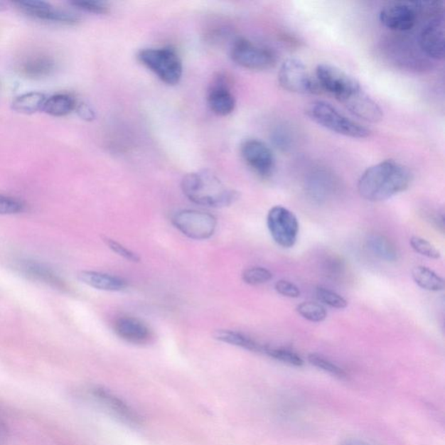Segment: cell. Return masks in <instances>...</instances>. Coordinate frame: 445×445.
<instances>
[{"label": "cell", "instance_id": "d6a6232c", "mask_svg": "<svg viewBox=\"0 0 445 445\" xmlns=\"http://www.w3.org/2000/svg\"><path fill=\"white\" fill-rule=\"evenodd\" d=\"M104 242L117 255L123 257V259L127 261H130V262H139L140 257L139 255L131 251V250L124 247V245L119 243V242L110 239V237H104Z\"/></svg>", "mask_w": 445, "mask_h": 445}, {"label": "cell", "instance_id": "4316f807", "mask_svg": "<svg viewBox=\"0 0 445 445\" xmlns=\"http://www.w3.org/2000/svg\"><path fill=\"white\" fill-rule=\"evenodd\" d=\"M263 353L289 365L300 367L304 365V360L298 353L286 348H281V347L272 348V347L264 346Z\"/></svg>", "mask_w": 445, "mask_h": 445}, {"label": "cell", "instance_id": "30bf717a", "mask_svg": "<svg viewBox=\"0 0 445 445\" xmlns=\"http://www.w3.org/2000/svg\"><path fill=\"white\" fill-rule=\"evenodd\" d=\"M316 80L322 91L331 93L337 100L360 85L353 77L329 64H320L317 66Z\"/></svg>", "mask_w": 445, "mask_h": 445}, {"label": "cell", "instance_id": "6da1fadb", "mask_svg": "<svg viewBox=\"0 0 445 445\" xmlns=\"http://www.w3.org/2000/svg\"><path fill=\"white\" fill-rule=\"evenodd\" d=\"M411 171L394 160H385L370 166L358 183L359 195L365 200L382 202L403 193L411 186Z\"/></svg>", "mask_w": 445, "mask_h": 445}, {"label": "cell", "instance_id": "836d02e7", "mask_svg": "<svg viewBox=\"0 0 445 445\" xmlns=\"http://www.w3.org/2000/svg\"><path fill=\"white\" fill-rule=\"evenodd\" d=\"M70 4L75 9L84 11L85 13L104 14H107L109 11L107 3L104 1L92 0V1H73Z\"/></svg>", "mask_w": 445, "mask_h": 445}, {"label": "cell", "instance_id": "f35d334b", "mask_svg": "<svg viewBox=\"0 0 445 445\" xmlns=\"http://www.w3.org/2000/svg\"><path fill=\"white\" fill-rule=\"evenodd\" d=\"M7 9H9V7H7L6 4L5 2L0 1V11H5Z\"/></svg>", "mask_w": 445, "mask_h": 445}, {"label": "cell", "instance_id": "9c48e42d", "mask_svg": "<svg viewBox=\"0 0 445 445\" xmlns=\"http://www.w3.org/2000/svg\"><path fill=\"white\" fill-rule=\"evenodd\" d=\"M420 13L419 2H393L380 11L382 25L397 32H405L413 28Z\"/></svg>", "mask_w": 445, "mask_h": 445}, {"label": "cell", "instance_id": "7a4b0ae2", "mask_svg": "<svg viewBox=\"0 0 445 445\" xmlns=\"http://www.w3.org/2000/svg\"><path fill=\"white\" fill-rule=\"evenodd\" d=\"M181 189L191 202L210 208L232 205L240 196L237 191L226 187L209 171L186 174L181 181Z\"/></svg>", "mask_w": 445, "mask_h": 445}, {"label": "cell", "instance_id": "cb8c5ba5", "mask_svg": "<svg viewBox=\"0 0 445 445\" xmlns=\"http://www.w3.org/2000/svg\"><path fill=\"white\" fill-rule=\"evenodd\" d=\"M214 338L218 341L230 343V345L241 347L245 350L263 353L264 345L256 342L248 336L239 331L230 330H218L213 333Z\"/></svg>", "mask_w": 445, "mask_h": 445}, {"label": "cell", "instance_id": "e575fe53", "mask_svg": "<svg viewBox=\"0 0 445 445\" xmlns=\"http://www.w3.org/2000/svg\"><path fill=\"white\" fill-rule=\"evenodd\" d=\"M275 290L279 294L290 299H298L301 294V291L295 284L286 279L279 280L275 284Z\"/></svg>", "mask_w": 445, "mask_h": 445}, {"label": "cell", "instance_id": "2e32d148", "mask_svg": "<svg viewBox=\"0 0 445 445\" xmlns=\"http://www.w3.org/2000/svg\"><path fill=\"white\" fill-rule=\"evenodd\" d=\"M420 46L429 57L443 60L445 55L444 24L442 17L436 16L422 30Z\"/></svg>", "mask_w": 445, "mask_h": 445}, {"label": "cell", "instance_id": "ac0fdd59", "mask_svg": "<svg viewBox=\"0 0 445 445\" xmlns=\"http://www.w3.org/2000/svg\"><path fill=\"white\" fill-rule=\"evenodd\" d=\"M55 60L48 54L34 53L23 58L18 64V72L31 80H41L55 72Z\"/></svg>", "mask_w": 445, "mask_h": 445}, {"label": "cell", "instance_id": "f1b7e54d", "mask_svg": "<svg viewBox=\"0 0 445 445\" xmlns=\"http://www.w3.org/2000/svg\"><path fill=\"white\" fill-rule=\"evenodd\" d=\"M316 294L320 302L335 309H345L348 306V301L337 292L330 290L323 286H318L316 289Z\"/></svg>", "mask_w": 445, "mask_h": 445}, {"label": "cell", "instance_id": "3957f363", "mask_svg": "<svg viewBox=\"0 0 445 445\" xmlns=\"http://www.w3.org/2000/svg\"><path fill=\"white\" fill-rule=\"evenodd\" d=\"M308 117L315 123L339 135L353 139H365L370 134L368 128L347 118L333 105L325 101H315L306 109Z\"/></svg>", "mask_w": 445, "mask_h": 445}, {"label": "cell", "instance_id": "4dcf8cb0", "mask_svg": "<svg viewBox=\"0 0 445 445\" xmlns=\"http://www.w3.org/2000/svg\"><path fill=\"white\" fill-rule=\"evenodd\" d=\"M409 244H411L414 251L422 256L428 257V259L436 260L441 257L439 250L434 245L431 244V242L423 239V237L413 236L409 240Z\"/></svg>", "mask_w": 445, "mask_h": 445}, {"label": "cell", "instance_id": "8d00e7d4", "mask_svg": "<svg viewBox=\"0 0 445 445\" xmlns=\"http://www.w3.org/2000/svg\"><path fill=\"white\" fill-rule=\"evenodd\" d=\"M7 439V428L3 422L0 421V445L6 444Z\"/></svg>", "mask_w": 445, "mask_h": 445}, {"label": "cell", "instance_id": "8992f818", "mask_svg": "<svg viewBox=\"0 0 445 445\" xmlns=\"http://www.w3.org/2000/svg\"><path fill=\"white\" fill-rule=\"evenodd\" d=\"M171 221L179 232L194 240H209L216 232L218 225L214 215L197 210H181Z\"/></svg>", "mask_w": 445, "mask_h": 445}, {"label": "cell", "instance_id": "1f68e13d", "mask_svg": "<svg viewBox=\"0 0 445 445\" xmlns=\"http://www.w3.org/2000/svg\"><path fill=\"white\" fill-rule=\"evenodd\" d=\"M26 204L21 199L0 194V214L14 215L25 212Z\"/></svg>", "mask_w": 445, "mask_h": 445}, {"label": "cell", "instance_id": "d4e9b609", "mask_svg": "<svg viewBox=\"0 0 445 445\" xmlns=\"http://www.w3.org/2000/svg\"><path fill=\"white\" fill-rule=\"evenodd\" d=\"M412 279L417 286L429 291H441L444 289V280L434 271L425 267H416L412 272Z\"/></svg>", "mask_w": 445, "mask_h": 445}, {"label": "cell", "instance_id": "83f0119b", "mask_svg": "<svg viewBox=\"0 0 445 445\" xmlns=\"http://www.w3.org/2000/svg\"><path fill=\"white\" fill-rule=\"evenodd\" d=\"M273 278V274L268 269L260 267L245 269L242 273V279L250 286H259L269 282Z\"/></svg>", "mask_w": 445, "mask_h": 445}, {"label": "cell", "instance_id": "277c9868", "mask_svg": "<svg viewBox=\"0 0 445 445\" xmlns=\"http://www.w3.org/2000/svg\"><path fill=\"white\" fill-rule=\"evenodd\" d=\"M139 60L166 85H178L182 79L181 58L177 50L170 46L142 50L139 54Z\"/></svg>", "mask_w": 445, "mask_h": 445}, {"label": "cell", "instance_id": "f546056e", "mask_svg": "<svg viewBox=\"0 0 445 445\" xmlns=\"http://www.w3.org/2000/svg\"><path fill=\"white\" fill-rule=\"evenodd\" d=\"M308 360H309L312 365L323 370V372L333 375L334 377L341 378V380L346 377L345 370L334 364V363L330 361L329 359L323 358L321 355L310 354L309 357H308Z\"/></svg>", "mask_w": 445, "mask_h": 445}, {"label": "cell", "instance_id": "9a60e30c", "mask_svg": "<svg viewBox=\"0 0 445 445\" xmlns=\"http://www.w3.org/2000/svg\"><path fill=\"white\" fill-rule=\"evenodd\" d=\"M207 101L210 110L218 116H228L235 110L236 99L225 76L220 75L213 80Z\"/></svg>", "mask_w": 445, "mask_h": 445}, {"label": "cell", "instance_id": "44dd1931", "mask_svg": "<svg viewBox=\"0 0 445 445\" xmlns=\"http://www.w3.org/2000/svg\"><path fill=\"white\" fill-rule=\"evenodd\" d=\"M76 100L73 97L66 93H58L46 99L42 112L50 116L65 117L75 111Z\"/></svg>", "mask_w": 445, "mask_h": 445}, {"label": "cell", "instance_id": "e0dca14e", "mask_svg": "<svg viewBox=\"0 0 445 445\" xmlns=\"http://www.w3.org/2000/svg\"><path fill=\"white\" fill-rule=\"evenodd\" d=\"M114 331L123 341L134 345H146L151 338V331L141 320L132 317L116 319Z\"/></svg>", "mask_w": 445, "mask_h": 445}, {"label": "cell", "instance_id": "d6986e66", "mask_svg": "<svg viewBox=\"0 0 445 445\" xmlns=\"http://www.w3.org/2000/svg\"><path fill=\"white\" fill-rule=\"evenodd\" d=\"M15 267L26 278L48 284V286L60 289V290H65L66 288L64 281L55 272L50 270L49 267H45L44 264L36 262V261L18 260L15 263Z\"/></svg>", "mask_w": 445, "mask_h": 445}, {"label": "cell", "instance_id": "d590c367", "mask_svg": "<svg viewBox=\"0 0 445 445\" xmlns=\"http://www.w3.org/2000/svg\"><path fill=\"white\" fill-rule=\"evenodd\" d=\"M75 111L81 119L92 122L96 118L95 110L90 105L85 102L77 103Z\"/></svg>", "mask_w": 445, "mask_h": 445}, {"label": "cell", "instance_id": "8fae6325", "mask_svg": "<svg viewBox=\"0 0 445 445\" xmlns=\"http://www.w3.org/2000/svg\"><path fill=\"white\" fill-rule=\"evenodd\" d=\"M87 397L93 403L99 405L100 408L123 423L134 425V427L141 424L138 414L109 390L101 387L90 388L87 390Z\"/></svg>", "mask_w": 445, "mask_h": 445}, {"label": "cell", "instance_id": "4fadbf2b", "mask_svg": "<svg viewBox=\"0 0 445 445\" xmlns=\"http://www.w3.org/2000/svg\"><path fill=\"white\" fill-rule=\"evenodd\" d=\"M23 13L40 21L60 23L64 25H74L79 22L77 15L68 11L58 9L45 1L40 0H25L14 3Z\"/></svg>", "mask_w": 445, "mask_h": 445}, {"label": "cell", "instance_id": "484cf974", "mask_svg": "<svg viewBox=\"0 0 445 445\" xmlns=\"http://www.w3.org/2000/svg\"><path fill=\"white\" fill-rule=\"evenodd\" d=\"M296 312L308 321L321 323L327 318V311L325 307L318 303L303 302L296 308Z\"/></svg>", "mask_w": 445, "mask_h": 445}, {"label": "cell", "instance_id": "ffe728a7", "mask_svg": "<svg viewBox=\"0 0 445 445\" xmlns=\"http://www.w3.org/2000/svg\"><path fill=\"white\" fill-rule=\"evenodd\" d=\"M79 279L87 286L104 291H121L126 290L128 286L126 279L118 276L99 272H81L79 274Z\"/></svg>", "mask_w": 445, "mask_h": 445}, {"label": "cell", "instance_id": "5bb4252c", "mask_svg": "<svg viewBox=\"0 0 445 445\" xmlns=\"http://www.w3.org/2000/svg\"><path fill=\"white\" fill-rule=\"evenodd\" d=\"M338 100L347 110L367 122L377 123L382 119L380 105L363 91L360 85Z\"/></svg>", "mask_w": 445, "mask_h": 445}, {"label": "cell", "instance_id": "74e56055", "mask_svg": "<svg viewBox=\"0 0 445 445\" xmlns=\"http://www.w3.org/2000/svg\"><path fill=\"white\" fill-rule=\"evenodd\" d=\"M342 445H368V444L360 442V441H358V440H349V441H346V442L343 443Z\"/></svg>", "mask_w": 445, "mask_h": 445}, {"label": "cell", "instance_id": "603a6c76", "mask_svg": "<svg viewBox=\"0 0 445 445\" xmlns=\"http://www.w3.org/2000/svg\"><path fill=\"white\" fill-rule=\"evenodd\" d=\"M367 247L370 252L386 262H396L398 259L397 250L388 237L381 234H372L367 240Z\"/></svg>", "mask_w": 445, "mask_h": 445}, {"label": "cell", "instance_id": "ba28073f", "mask_svg": "<svg viewBox=\"0 0 445 445\" xmlns=\"http://www.w3.org/2000/svg\"><path fill=\"white\" fill-rule=\"evenodd\" d=\"M279 82L281 87L291 92L318 95L323 92L317 80L310 75L303 62L296 58H289L281 65Z\"/></svg>", "mask_w": 445, "mask_h": 445}, {"label": "cell", "instance_id": "7402d4cb", "mask_svg": "<svg viewBox=\"0 0 445 445\" xmlns=\"http://www.w3.org/2000/svg\"><path fill=\"white\" fill-rule=\"evenodd\" d=\"M46 97L40 92H30L19 95L11 103V109L21 114L31 115L42 112Z\"/></svg>", "mask_w": 445, "mask_h": 445}, {"label": "cell", "instance_id": "7c38bea8", "mask_svg": "<svg viewBox=\"0 0 445 445\" xmlns=\"http://www.w3.org/2000/svg\"><path fill=\"white\" fill-rule=\"evenodd\" d=\"M241 155L257 175L268 178L275 168L274 154L270 147L259 139H248L241 146Z\"/></svg>", "mask_w": 445, "mask_h": 445}, {"label": "cell", "instance_id": "5b68a950", "mask_svg": "<svg viewBox=\"0 0 445 445\" xmlns=\"http://www.w3.org/2000/svg\"><path fill=\"white\" fill-rule=\"evenodd\" d=\"M232 58L237 65L252 71H264L274 68L277 63L273 50L245 38H237L234 42Z\"/></svg>", "mask_w": 445, "mask_h": 445}, {"label": "cell", "instance_id": "52a82bcc", "mask_svg": "<svg viewBox=\"0 0 445 445\" xmlns=\"http://www.w3.org/2000/svg\"><path fill=\"white\" fill-rule=\"evenodd\" d=\"M267 227L279 247H294L298 240L299 222L291 210L281 205L273 206L267 215Z\"/></svg>", "mask_w": 445, "mask_h": 445}]
</instances>
